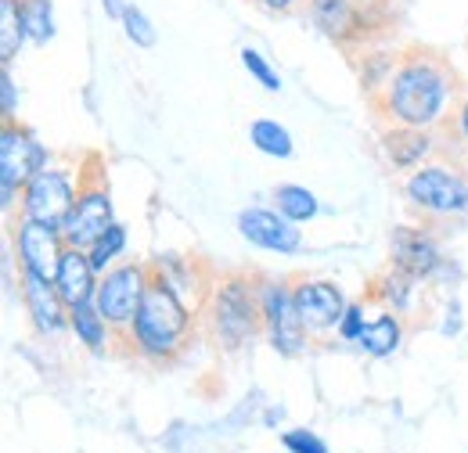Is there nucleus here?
I'll return each instance as SVG.
<instances>
[{"label": "nucleus", "mask_w": 468, "mask_h": 453, "mask_svg": "<svg viewBox=\"0 0 468 453\" xmlns=\"http://www.w3.org/2000/svg\"><path fill=\"white\" fill-rule=\"evenodd\" d=\"M454 98V76L440 58H404L386 83V112L397 126L429 130L436 126Z\"/></svg>", "instance_id": "f257e3e1"}, {"label": "nucleus", "mask_w": 468, "mask_h": 453, "mask_svg": "<svg viewBox=\"0 0 468 453\" xmlns=\"http://www.w3.org/2000/svg\"><path fill=\"white\" fill-rule=\"evenodd\" d=\"M187 335H191L187 306L180 302L176 288L163 274H152L148 291L141 299V310L130 324L133 345L152 360H174L176 353L187 345Z\"/></svg>", "instance_id": "f03ea898"}, {"label": "nucleus", "mask_w": 468, "mask_h": 453, "mask_svg": "<svg viewBox=\"0 0 468 453\" xmlns=\"http://www.w3.org/2000/svg\"><path fill=\"white\" fill-rule=\"evenodd\" d=\"M213 328L217 339L224 342V349H241L263 328V306H260V291H252V284L245 278H224L217 284L213 295Z\"/></svg>", "instance_id": "7ed1b4c3"}, {"label": "nucleus", "mask_w": 468, "mask_h": 453, "mask_svg": "<svg viewBox=\"0 0 468 453\" xmlns=\"http://www.w3.org/2000/svg\"><path fill=\"white\" fill-rule=\"evenodd\" d=\"M148 281H152V270L144 263H122L116 270L101 274L94 306L101 310V317L109 321V328L130 332V324H133V317L141 310V299L148 291Z\"/></svg>", "instance_id": "20e7f679"}, {"label": "nucleus", "mask_w": 468, "mask_h": 453, "mask_svg": "<svg viewBox=\"0 0 468 453\" xmlns=\"http://www.w3.org/2000/svg\"><path fill=\"white\" fill-rule=\"evenodd\" d=\"M410 205L432 216H465L468 213V180L447 166H421L408 180Z\"/></svg>", "instance_id": "39448f33"}, {"label": "nucleus", "mask_w": 468, "mask_h": 453, "mask_svg": "<svg viewBox=\"0 0 468 453\" xmlns=\"http://www.w3.org/2000/svg\"><path fill=\"white\" fill-rule=\"evenodd\" d=\"M76 195H80V187L72 184L69 173L44 166L22 187V216L33 220V224L61 230L69 213H72V205H76Z\"/></svg>", "instance_id": "423d86ee"}, {"label": "nucleus", "mask_w": 468, "mask_h": 453, "mask_svg": "<svg viewBox=\"0 0 468 453\" xmlns=\"http://www.w3.org/2000/svg\"><path fill=\"white\" fill-rule=\"evenodd\" d=\"M112 224H116V216H112V195H109L105 180H83L80 195H76V205H72L69 220L61 226V237H65L69 248L90 252L94 241Z\"/></svg>", "instance_id": "0eeeda50"}, {"label": "nucleus", "mask_w": 468, "mask_h": 453, "mask_svg": "<svg viewBox=\"0 0 468 453\" xmlns=\"http://www.w3.org/2000/svg\"><path fill=\"white\" fill-rule=\"evenodd\" d=\"M260 306H263V328H267L271 345H274L282 356L303 353L310 328H306L303 317H299L295 291H289L282 281H267L260 288Z\"/></svg>", "instance_id": "6e6552de"}, {"label": "nucleus", "mask_w": 468, "mask_h": 453, "mask_svg": "<svg viewBox=\"0 0 468 453\" xmlns=\"http://www.w3.org/2000/svg\"><path fill=\"white\" fill-rule=\"evenodd\" d=\"M15 248H18V263L26 274H37V278H48L55 281L58 274V263H61V252L69 248L61 230L55 226H44V224H33V220H18L15 224V234H11Z\"/></svg>", "instance_id": "1a4fd4ad"}, {"label": "nucleus", "mask_w": 468, "mask_h": 453, "mask_svg": "<svg viewBox=\"0 0 468 453\" xmlns=\"http://www.w3.org/2000/svg\"><path fill=\"white\" fill-rule=\"evenodd\" d=\"M44 166H48L44 144L29 130H22L15 122H4V133H0V184L26 187Z\"/></svg>", "instance_id": "9d476101"}, {"label": "nucleus", "mask_w": 468, "mask_h": 453, "mask_svg": "<svg viewBox=\"0 0 468 453\" xmlns=\"http://www.w3.org/2000/svg\"><path fill=\"white\" fill-rule=\"evenodd\" d=\"M238 230H241V237H245L249 245L267 248V252H282V256L299 252V245H303V230H299V224H292L285 213L260 209V205L238 213Z\"/></svg>", "instance_id": "9b49d317"}, {"label": "nucleus", "mask_w": 468, "mask_h": 453, "mask_svg": "<svg viewBox=\"0 0 468 453\" xmlns=\"http://www.w3.org/2000/svg\"><path fill=\"white\" fill-rule=\"evenodd\" d=\"M299 317L310 332H332L339 328L343 313H346V299L332 281H299L292 288Z\"/></svg>", "instance_id": "f8f14e48"}, {"label": "nucleus", "mask_w": 468, "mask_h": 453, "mask_svg": "<svg viewBox=\"0 0 468 453\" xmlns=\"http://www.w3.org/2000/svg\"><path fill=\"white\" fill-rule=\"evenodd\" d=\"M22 302H26V310H29V317H33L40 335H61L69 328V306L58 295L55 281L22 270Z\"/></svg>", "instance_id": "ddd939ff"}, {"label": "nucleus", "mask_w": 468, "mask_h": 453, "mask_svg": "<svg viewBox=\"0 0 468 453\" xmlns=\"http://www.w3.org/2000/svg\"><path fill=\"white\" fill-rule=\"evenodd\" d=\"M393 267L410 274L414 281H421L440 270V248L425 230L400 226V230H393Z\"/></svg>", "instance_id": "4468645a"}, {"label": "nucleus", "mask_w": 468, "mask_h": 453, "mask_svg": "<svg viewBox=\"0 0 468 453\" xmlns=\"http://www.w3.org/2000/svg\"><path fill=\"white\" fill-rule=\"evenodd\" d=\"M55 288L65 299V306H83V302H94L98 295V270L90 263V256L83 248H65L58 263V274H55Z\"/></svg>", "instance_id": "2eb2a0df"}, {"label": "nucleus", "mask_w": 468, "mask_h": 453, "mask_svg": "<svg viewBox=\"0 0 468 453\" xmlns=\"http://www.w3.org/2000/svg\"><path fill=\"white\" fill-rule=\"evenodd\" d=\"M310 18L335 44H350L364 37V15L353 0H310Z\"/></svg>", "instance_id": "dca6fc26"}, {"label": "nucleus", "mask_w": 468, "mask_h": 453, "mask_svg": "<svg viewBox=\"0 0 468 453\" xmlns=\"http://www.w3.org/2000/svg\"><path fill=\"white\" fill-rule=\"evenodd\" d=\"M432 152V137L429 130H414V126H397L386 133V155L397 170H414L425 155Z\"/></svg>", "instance_id": "f3484780"}, {"label": "nucleus", "mask_w": 468, "mask_h": 453, "mask_svg": "<svg viewBox=\"0 0 468 453\" xmlns=\"http://www.w3.org/2000/svg\"><path fill=\"white\" fill-rule=\"evenodd\" d=\"M29 40L22 0H0V65H11Z\"/></svg>", "instance_id": "a211bd4d"}, {"label": "nucleus", "mask_w": 468, "mask_h": 453, "mask_svg": "<svg viewBox=\"0 0 468 453\" xmlns=\"http://www.w3.org/2000/svg\"><path fill=\"white\" fill-rule=\"evenodd\" d=\"M69 328L76 332V339L83 342L90 353H101L109 345V321L101 317V310L94 302H83V306H72L69 310Z\"/></svg>", "instance_id": "6ab92c4d"}, {"label": "nucleus", "mask_w": 468, "mask_h": 453, "mask_svg": "<svg viewBox=\"0 0 468 453\" xmlns=\"http://www.w3.org/2000/svg\"><path fill=\"white\" fill-rule=\"evenodd\" d=\"M400 335H404V332H400V321H397L393 313H378L375 321L364 324L356 345H360L367 356H389V353H397Z\"/></svg>", "instance_id": "aec40b11"}, {"label": "nucleus", "mask_w": 468, "mask_h": 453, "mask_svg": "<svg viewBox=\"0 0 468 453\" xmlns=\"http://www.w3.org/2000/svg\"><path fill=\"white\" fill-rule=\"evenodd\" d=\"M249 141L256 144V152H263V155H271V159H289L295 152L292 133H289L282 122H274V119H252Z\"/></svg>", "instance_id": "412c9836"}, {"label": "nucleus", "mask_w": 468, "mask_h": 453, "mask_svg": "<svg viewBox=\"0 0 468 453\" xmlns=\"http://www.w3.org/2000/svg\"><path fill=\"white\" fill-rule=\"evenodd\" d=\"M274 202H278V213H285L292 224H306V220H314L317 216V198H314V191H306V187H299V184H282L278 191H274Z\"/></svg>", "instance_id": "4be33fe9"}, {"label": "nucleus", "mask_w": 468, "mask_h": 453, "mask_svg": "<svg viewBox=\"0 0 468 453\" xmlns=\"http://www.w3.org/2000/svg\"><path fill=\"white\" fill-rule=\"evenodd\" d=\"M26 7V29L33 44H48L55 40V7L51 0H22Z\"/></svg>", "instance_id": "5701e85b"}, {"label": "nucleus", "mask_w": 468, "mask_h": 453, "mask_svg": "<svg viewBox=\"0 0 468 453\" xmlns=\"http://www.w3.org/2000/svg\"><path fill=\"white\" fill-rule=\"evenodd\" d=\"M122 248H126V226L112 224L101 237H98V241H94V248H90L87 256H90V263H94V270H98V274H109L112 259H116Z\"/></svg>", "instance_id": "b1692460"}, {"label": "nucleus", "mask_w": 468, "mask_h": 453, "mask_svg": "<svg viewBox=\"0 0 468 453\" xmlns=\"http://www.w3.org/2000/svg\"><path fill=\"white\" fill-rule=\"evenodd\" d=\"M122 29H126V40H130L133 47H155V40H159V33H155L152 18H148V15H144L137 4H126Z\"/></svg>", "instance_id": "393cba45"}, {"label": "nucleus", "mask_w": 468, "mask_h": 453, "mask_svg": "<svg viewBox=\"0 0 468 453\" xmlns=\"http://www.w3.org/2000/svg\"><path fill=\"white\" fill-rule=\"evenodd\" d=\"M241 65H245V72H249L252 79H260V87H263V90H271V94H278V90H282V79H278V72L271 68V61L260 55V51H252V47H241Z\"/></svg>", "instance_id": "a878e982"}, {"label": "nucleus", "mask_w": 468, "mask_h": 453, "mask_svg": "<svg viewBox=\"0 0 468 453\" xmlns=\"http://www.w3.org/2000/svg\"><path fill=\"white\" fill-rule=\"evenodd\" d=\"M285 450L289 453H328V443L317 436V432H306V428H292L282 436Z\"/></svg>", "instance_id": "bb28decb"}, {"label": "nucleus", "mask_w": 468, "mask_h": 453, "mask_svg": "<svg viewBox=\"0 0 468 453\" xmlns=\"http://www.w3.org/2000/svg\"><path fill=\"white\" fill-rule=\"evenodd\" d=\"M364 306L360 302H353V306H346V313H343V321H339V339H346V342H356L360 339V332H364Z\"/></svg>", "instance_id": "cd10ccee"}, {"label": "nucleus", "mask_w": 468, "mask_h": 453, "mask_svg": "<svg viewBox=\"0 0 468 453\" xmlns=\"http://www.w3.org/2000/svg\"><path fill=\"white\" fill-rule=\"evenodd\" d=\"M0 105H4V122H15L18 94H15V76L7 72V65H4V72H0Z\"/></svg>", "instance_id": "c85d7f7f"}, {"label": "nucleus", "mask_w": 468, "mask_h": 453, "mask_svg": "<svg viewBox=\"0 0 468 453\" xmlns=\"http://www.w3.org/2000/svg\"><path fill=\"white\" fill-rule=\"evenodd\" d=\"M126 4H130V0H101L105 15H109V18H116V22H122V15H126Z\"/></svg>", "instance_id": "c756f323"}, {"label": "nucleus", "mask_w": 468, "mask_h": 453, "mask_svg": "<svg viewBox=\"0 0 468 453\" xmlns=\"http://www.w3.org/2000/svg\"><path fill=\"white\" fill-rule=\"evenodd\" d=\"M260 4H263L267 11H289L295 0H260Z\"/></svg>", "instance_id": "7c9ffc66"}, {"label": "nucleus", "mask_w": 468, "mask_h": 453, "mask_svg": "<svg viewBox=\"0 0 468 453\" xmlns=\"http://www.w3.org/2000/svg\"><path fill=\"white\" fill-rule=\"evenodd\" d=\"M458 130H462V137L468 141V98H465V105L458 109Z\"/></svg>", "instance_id": "2f4dec72"}]
</instances>
